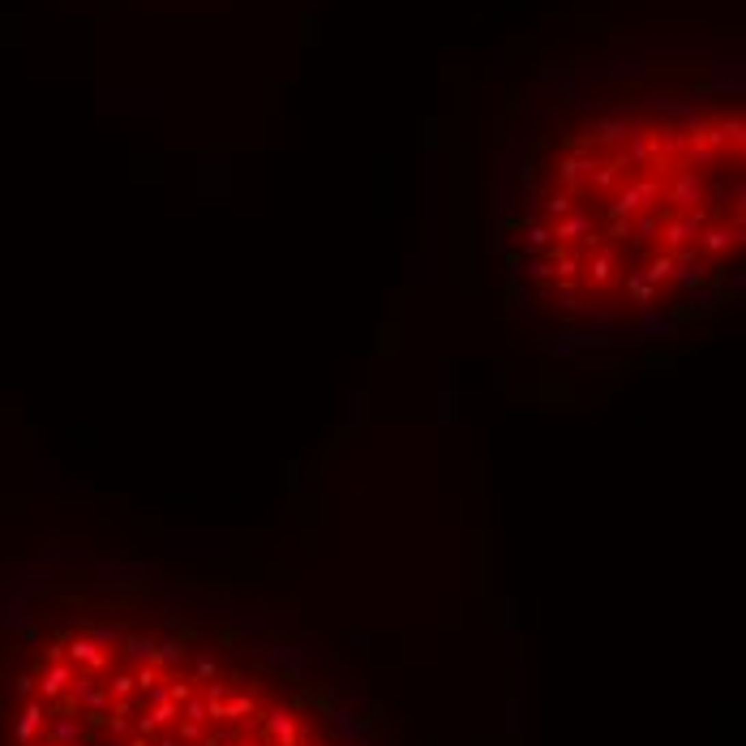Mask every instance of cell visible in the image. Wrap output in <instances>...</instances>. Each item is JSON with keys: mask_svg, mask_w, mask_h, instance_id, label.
<instances>
[{"mask_svg": "<svg viewBox=\"0 0 746 746\" xmlns=\"http://www.w3.org/2000/svg\"><path fill=\"white\" fill-rule=\"evenodd\" d=\"M112 639H116V630H112V626H103V630H94V643H112Z\"/></svg>", "mask_w": 746, "mask_h": 746, "instance_id": "obj_23", "label": "cell"}, {"mask_svg": "<svg viewBox=\"0 0 746 746\" xmlns=\"http://www.w3.org/2000/svg\"><path fill=\"white\" fill-rule=\"evenodd\" d=\"M699 223H704L699 215H686V219H673V223H669V245H673V249H682V245H691V240H695V236H699Z\"/></svg>", "mask_w": 746, "mask_h": 746, "instance_id": "obj_4", "label": "cell"}, {"mask_svg": "<svg viewBox=\"0 0 746 746\" xmlns=\"http://www.w3.org/2000/svg\"><path fill=\"white\" fill-rule=\"evenodd\" d=\"M77 734H82V729H77L73 721H60V725H56V738H60V742H73Z\"/></svg>", "mask_w": 746, "mask_h": 746, "instance_id": "obj_19", "label": "cell"}, {"mask_svg": "<svg viewBox=\"0 0 746 746\" xmlns=\"http://www.w3.org/2000/svg\"><path fill=\"white\" fill-rule=\"evenodd\" d=\"M189 695H193V691H189V682H172V686H168V699H172L176 708H181V704L189 699Z\"/></svg>", "mask_w": 746, "mask_h": 746, "instance_id": "obj_18", "label": "cell"}, {"mask_svg": "<svg viewBox=\"0 0 746 746\" xmlns=\"http://www.w3.org/2000/svg\"><path fill=\"white\" fill-rule=\"evenodd\" d=\"M69 682H73V669H64V665H60V669H52V673L43 678V691H47V695H56V691H64Z\"/></svg>", "mask_w": 746, "mask_h": 746, "instance_id": "obj_10", "label": "cell"}, {"mask_svg": "<svg viewBox=\"0 0 746 746\" xmlns=\"http://www.w3.org/2000/svg\"><path fill=\"white\" fill-rule=\"evenodd\" d=\"M129 660H142V665H159V643H151V639H129Z\"/></svg>", "mask_w": 746, "mask_h": 746, "instance_id": "obj_7", "label": "cell"}, {"mask_svg": "<svg viewBox=\"0 0 746 746\" xmlns=\"http://www.w3.org/2000/svg\"><path fill=\"white\" fill-rule=\"evenodd\" d=\"M146 717H151V721H155V725H172V721H176V717H181V708H176V704H172V699H164V704H155V708H151V712H146Z\"/></svg>", "mask_w": 746, "mask_h": 746, "instance_id": "obj_11", "label": "cell"}, {"mask_svg": "<svg viewBox=\"0 0 746 746\" xmlns=\"http://www.w3.org/2000/svg\"><path fill=\"white\" fill-rule=\"evenodd\" d=\"M159 682V673H155V665H142L138 669V678H133V686H142V691H151Z\"/></svg>", "mask_w": 746, "mask_h": 746, "instance_id": "obj_17", "label": "cell"}, {"mask_svg": "<svg viewBox=\"0 0 746 746\" xmlns=\"http://www.w3.org/2000/svg\"><path fill=\"white\" fill-rule=\"evenodd\" d=\"M266 729L274 738H279L283 746H296V717H292V712H270L266 717Z\"/></svg>", "mask_w": 746, "mask_h": 746, "instance_id": "obj_5", "label": "cell"}, {"mask_svg": "<svg viewBox=\"0 0 746 746\" xmlns=\"http://www.w3.org/2000/svg\"><path fill=\"white\" fill-rule=\"evenodd\" d=\"M107 686L116 691V695H129V691H133V678H129V673H116V678H112Z\"/></svg>", "mask_w": 746, "mask_h": 746, "instance_id": "obj_20", "label": "cell"}, {"mask_svg": "<svg viewBox=\"0 0 746 746\" xmlns=\"http://www.w3.org/2000/svg\"><path fill=\"white\" fill-rule=\"evenodd\" d=\"M159 746H181V742H176V738H159Z\"/></svg>", "mask_w": 746, "mask_h": 746, "instance_id": "obj_24", "label": "cell"}, {"mask_svg": "<svg viewBox=\"0 0 746 746\" xmlns=\"http://www.w3.org/2000/svg\"><path fill=\"white\" fill-rule=\"evenodd\" d=\"M181 660H185V643L181 639L159 643V665H181Z\"/></svg>", "mask_w": 746, "mask_h": 746, "instance_id": "obj_9", "label": "cell"}, {"mask_svg": "<svg viewBox=\"0 0 746 746\" xmlns=\"http://www.w3.org/2000/svg\"><path fill=\"white\" fill-rule=\"evenodd\" d=\"M656 198H660V181H639V185H630L622 198L609 206V215H613V219H622V215L630 219V215H639V210H647Z\"/></svg>", "mask_w": 746, "mask_h": 746, "instance_id": "obj_1", "label": "cell"}, {"mask_svg": "<svg viewBox=\"0 0 746 746\" xmlns=\"http://www.w3.org/2000/svg\"><path fill=\"white\" fill-rule=\"evenodd\" d=\"M588 228H592V219L583 215V210H575V215L566 219V223H558V240H575L579 232H588Z\"/></svg>", "mask_w": 746, "mask_h": 746, "instance_id": "obj_8", "label": "cell"}, {"mask_svg": "<svg viewBox=\"0 0 746 746\" xmlns=\"http://www.w3.org/2000/svg\"><path fill=\"white\" fill-rule=\"evenodd\" d=\"M669 198H673L678 206H682V210H686V206H695V202H704V176L695 172V168H686V172H682V176H678V181H673Z\"/></svg>", "mask_w": 746, "mask_h": 746, "instance_id": "obj_2", "label": "cell"}, {"mask_svg": "<svg viewBox=\"0 0 746 746\" xmlns=\"http://www.w3.org/2000/svg\"><path fill=\"white\" fill-rule=\"evenodd\" d=\"M734 240H738V232L717 228V232H708V236H704V249H712V253H717V249H725V245H734Z\"/></svg>", "mask_w": 746, "mask_h": 746, "instance_id": "obj_12", "label": "cell"}, {"mask_svg": "<svg viewBox=\"0 0 746 746\" xmlns=\"http://www.w3.org/2000/svg\"><path fill=\"white\" fill-rule=\"evenodd\" d=\"M545 215H549V219H562V215H571V193H554V198L545 202Z\"/></svg>", "mask_w": 746, "mask_h": 746, "instance_id": "obj_13", "label": "cell"}, {"mask_svg": "<svg viewBox=\"0 0 746 746\" xmlns=\"http://www.w3.org/2000/svg\"><path fill=\"white\" fill-rule=\"evenodd\" d=\"M245 712H253V699H249V695H240V699H232L228 708H223V721H240Z\"/></svg>", "mask_w": 746, "mask_h": 746, "instance_id": "obj_14", "label": "cell"}, {"mask_svg": "<svg viewBox=\"0 0 746 746\" xmlns=\"http://www.w3.org/2000/svg\"><path fill=\"white\" fill-rule=\"evenodd\" d=\"M185 721L202 725V721H206V704H202V699H185Z\"/></svg>", "mask_w": 746, "mask_h": 746, "instance_id": "obj_16", "label": "cell"}, {"mask_svg": "<svg viewBox=\"0 0 746 746\" xmlns=\"http://www.w3.org/2000/svg\"><path fill=\"white\" fill-rule=\"evenodd\" d=\"M69 656L82 660V665H90V669H103V665H107V656L99 652V643H94V639H73L69 643Z\"/></svg>", "mask_w": 746, "mask_h": 746, "instance_id": "obj_6", "label": "cell"}, {"mask_svg": "<svg viewBox=\"0 0 746 746\" xmlns=\"http://www.w3.org/2000/svg\"><path fill=\"white\" fill-rule=\"evenodd\" d=\"M253 746H262V742H253Z\"/></svg>", "mask_w": 746, "mask_h": 746, "instance_id": "obj_25", "label": "cell"}, {"mask_svg": "<svg viewBox=\"0 0 746 746\" xmlns=\"http://www.w3.org/2000/svg\"><path fill=\"white\" fill-rule=\"evenodd\" d=\"M562 176H566V185H571V189L592 185V181H596V164H592V159H566V164H562Z\"/></svg>", "mask_w": 746, "mask_h": 746, "instance_id": "obj_3", "label": "cell"}, {"mask_svg": "<svg viewBox=\"0 0 746 746\" xmlns=\"http://www.w3.org/2000/svg\"><path fill=\"white\" fill-rule=\"evenodd\" d=\"M669 274H673V257H656V262H652V270H647V279H652V283H660V279H669Z\"/></svg>", "mask_w": 746, "mask_h": 746, "instance_id": "obj_15", "label": "cell"}, {"mask_svg": "<svg viewBox=\"0 0 746 746\" xmlns=\"http://www.w3.org/2000/svg\"><path fill=\"white\" fill-rule=\"evenodd\" d=\"M198 673H202V678H215V673H219V665L210 660V656H202V660H198Z\"/></svg>", "mask_w": 746, "mask_h": 746, "instance_id": "obj_22", "label": "cell"}, {"mask_svg": "<svg viewBox=\"0 0 746 746\" xmlns=\"http://www.w3.org/2000/svg\"><path fill=\"white\" fill-rule=\"evenodd\" d=\"M198 738H202V725L185 721V725H181V742H198Z\"/></svg>", "mask_w": 746, "mask_h": 746, "instance_id": "obj_21", "label": "cell"}]
</instances>
